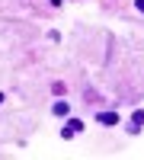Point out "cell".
Instances as JSON below:
<instances>
[{
  "instance_id": "6da1fadb",
  "label": "cell",
  "mask_w": 144,
  "mask_h": 160,
  "mask_svg": "<svg viewBox=\"0 0 144 160\" xmlns=\"http://www.w3.org/2000/svg\"><path fill=\"white\" fill-rule=\"evenodd\" d=\"M99 125H119V112H96Z\"/></svg>"
},
{
  "instance_id": "7a4b0ae2",
  "label": "cell",
  "mask_w": 144,
  "mask_h": 160,
  "mask_svg": "<svg viewBox=\"0 0 144 160\" xmlns=\"http://www.w3.org/2000/svg\"><path fill=\"white\" fill-rule=\"evenodd\" d=\"M51 112H55V115H67V112H71V106L64 102V99H58L55 106H51Z\"/></svg>"
},
{
  "instance_id": "3957f363",
  "label": "cell",
  "mask_w": 144,
  "mask_h": 160,
  "mask_svg": "<svg viewBox=\"0 0 144 160\" xmlns=\"http://www.w3.org/2000/svg\"><path fill=\"white\" fill-rule=\"evenodd\" d=\"M141 125H144V109H138V112L132 115V131H138Z\"/></svg>"
},
{
  "instance_id": "277c9868",
  "label": "cell",
  "mask_w": 144,
  "mask_h": 160,
  "mask_svg": "<svg viewBox=\"0 0 144 160\" xmlns=\"http://www.w3.org/2000/svg\"><path fill=\"white\" fill-rule=\"evenodd\" d=\"M67 128H74V131H80V128H83V122H80V118H71V122H67Z\"/></svg>"
},
{
  "instance_id": "5b68a950",
  "label": "cell",
  "mask_w": 144,
  "mask_h": 160,
  "mask_svg": "<svg viewBox=\"0 0 144 160\" xmlns=\"http://www.w3.org/2000/svg\"><path fill=\"white\" fill-rule=\"evenodd\" d=\"M135 10H138V13H144V0H135Z\"/></svg>"
},
{
  "instance_id": "8992f818",
  "label": "cell",
  "mask_w": 144,
  "mask_h": 160,
  "mask_svg": "<svg viewBox=\"0 0 144 160\" xmlns=\"http://www.w3.org/2000/svg\"><path fill=\"white\" fill-rule=\"evenodd\" d=\"M0 102H3V93H0Z\"/></svg>"
}]
</instances>
